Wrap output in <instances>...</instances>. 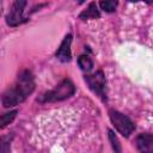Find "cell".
Wrapping results in <instances>:
<instances>
[{
  "instance_id": "obj_6",
  "label": "cell",
  "mask_w": 153,
  "mask_h": 153,
  "mask_svg": "<svg viewBox=\"0 0 153 153\" xmlns=\"http://www.w3.org/2000/svg\"><path fill=\"white\" fill-rule=\"evenodd\" d=\"M71 44H72V35L68 33L63 41L61 42L57 51L55 53V56L62 61V62H69L72 60V51H71Z\"/></svg>"
},
{
  "instance_id": "obj_2",
  "label": "cell",
  "mask_w": 153,
  "mask_h": 153,
  "mask_svg": "<svg viewBox=\"0 0 153 153\" xmlns=\"http://www.w3.org/2000/svg\"><path fill=\"white\" fill-rule=\"evenodd\" d=\"M75 92V86L72 82L71 79H63L55 88L45 92L41 98V103H54V102H61L63 99H67L72 97Z\"/></svg>"
},
{
  "instance_id": "obj_3",
  "label": "cell",
  "mask_w": 153,
  "mask_h": 153,
  "mask_svg": "<svg viewBox=\"0 0 153 153\" xmlns=\"http://www.w3.org/2000/svg\"><path fill=\"white\" fill-rule=\"evenodd\" d=\"M109 116L111 120V123L114 124V127L116 128V130L122 134L124 137H129L130 134L134 131L135 126L134 123L123 114L116 111V110H110L109 111Z\"/></svg>"
},
{
  "instance_id": "obj_1",
  "label": "cell",
  "mask_w": 153,
  "mask_h": 153,
  "mask_svg": "<svg viewBox=\"0 0 153 153\" xmlns=\"http://www.w3.org/2000/svg\"><path fill=\"white\" fill-rule=\"evenodd\" d=\"M35 90L33 75L30 71H22L18 75L17 81L10 86L1 97V103L4 108L16 106L23 103Z\"/></svg>"
},
{
  "instance_id": "obj_11",
  "label": "cell",
  "mask_w": 153,
  "mask_h": 153,
  "mask_svg": "<svg viewBox=\"0 0 153 153\" xmlns=\"http://www.w3.org/2000/svg\"><path fill=\"white\" fill-rule=\"evenodd\" d=\"M18 111L17 110H12L10 112H6L4 115H1V118H0V124H1V128H5L7 124H10L17 116Z\"/></svg>"
},
{
  "instance_id": "obj_7",
  "label": "cell",
  "mask_w": 153,
  "mask_h": 153,
  "mask_svg": "<svg viewBox=\"0 0 153 153\" xmlns=\"http://www.w3.org/2000/svg\"><path fill=\"white\" fill-rule=\"evenodd\" d=\"M136 148L140 152L153 153V134H140L136 140Z\"/></svg>"
},
{
  "instance_id": "obj_13",
  "label": "cell",
  "mask_w": 153,
  "mask_h": 153,
  "mask_svg": "<svg viewBox=\"0 0 153 153\" xmlns=\"http://www.w3.org/2000/svg\"><path fill=\"white\" fill-rule=\"evenodd\" d=\"M128 1H131V2H136V1H143L146 4H153V0H128Z\"/></svg>"
},
{
  "instance_id": "obj_12",
  "label": "cell",
  "mask_w": 153,
  "mask_h": 153,
  "mask_svg": "<svg viewBox=\"0 0 153 153\" xmlns=\"http://www.w3.org/2000/svg\"><path fill=\"white\" fill-rule=\"evenodd\" d=\"M108 133H109L108 135H109V140H110V143H111V146H112V149H114L115 152H121L122 148H121L120 141H118L117 136L115 135V133H114L112 130H109Z\"/></svg>"
},
{
  "instance_id": "obj_10",
  "label": "cell",
  "mask_w": 153,
  "mask_h": 153,
  "mask_svg": "<svg viewBox=\"0 0 153 153\" xmlns=\"http://www.w3.org/2000/svg\"><path fill=\"white\" fill-rule=\"evenodd\" d=\"M118 5V0H100L99 1V7L100 10H103L104 12L111 13L116 10Z\"/></svg>"
},
{
  "instance_id": "obj_14",
  "label": "cell",
  "mask_w": 153,
  "mask_h": 153,
  "mask_svg": "<svg viewBox=\"0 0 153 153\" xmlns=\"http://www.w3.org/2000/svg\"><path fill=\"white\" fill-rule=\"evenodd\" d=\"M75 1H78V2H79V4H82V2H85V1H86V0H75Z\"/></svg>"
},
{
  "instance_id": "obj_5",
  "label": "cell",
  "mask_w": 153,
  "mask_h": 153,
  "mask_svg": "<svg viewBox=\"0 0 153 153\" xmlns=\"http://www.w3.org/2000/svg\"><path fill=\"white\" fill-rule=\"evenodd\" d=\"M26 6V0H14L10 12L6 16V23L10 26H18L19 24L24 23L26 19L23 17L24 8Z\"/></svg>"
},
{
  "instance_id": "obj_8",
  "label": "cell",
  "mask_w": 153,
  "mask_h": 153,
  "mask_svg": "<svg viewBox=\"0 0 153 153\" xmlns=\"http://www.w3.org/2000/svg\"><path fill=\"white\" fill-rule=\"evenodd\" d=\"M100 17V12L96 5V2H91L86 10H84L80 14H79V18L82 19V20H87V19H97Z\"/></svg>"
},
{
  "instance_id": "obj_9",
  "label": "cell",
  "mask_w": 153,
  "mask_h": 153,
  "mask_svg": "<svg viewBox=\"0 0 153 153\" xmlns=\"http://www.w3.org/2000/svg\"><path fill=\"white\" fill-rule=\"evenodd\" d=\"M78 65L84 72H90L93 68V62L90 56L87 55H80L78 57Z\"/></svg>"
},
{
  "instance_id": "obj_4",
  "label": "cell",
  "mask_w": 153,
  "mask_h": 153,
  "mask_svg": "<svg viewBox=\"0 0 153 153\" xmlns=\"http://www.w3.org/2000/svg\"><path fill=\"white\" fill-rule=\"evenodd\" d=\"M85 81L97 96H99L103 100H106V80L102 71H97L93 74L85 75Z\"/></svg>"
}]
</instances>
